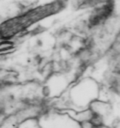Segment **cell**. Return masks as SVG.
I'll list each match as a JSON object with an SVG mask.
<instances>
[{"mask_svg":"<svg viewBox=\"0 0 120 128\" xmlns=\"http://www.w3.org/2000/svg\"><path fill=\"white\" fill-rule=\"evenodd\" d=\"M42 124H46L47 128H71L78 124L73 122L66 116H49L46 121H42Z\"/></svg>","mask_w":120,"mask_h":128,"instance_id":"obj_1","label":"cell"},{"mask_svg":"<svg viewBox=\"0 0 120 128\" xmlns=\"http://www.w3.org/2000/svg\"><path fill=\"white\" fill-rule=\"evenodd\" d=\"M19 128H41V127H40V125L37 123V121L29 119V120L24 121V122L19 126Z\"/></svg>","mask_w":120,"mask_h":128,"instance_id":"obj_2","label":"cell"}]
</instances>
